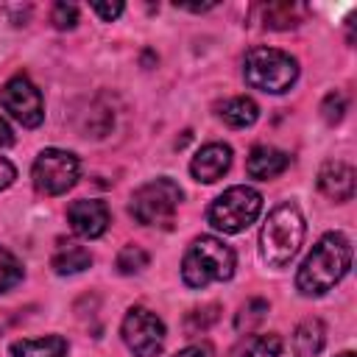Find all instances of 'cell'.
Here are the masks:
<instances>
[{"instance_id":"6da1fadb","label":"cell","mask_w":357,"mask_h":357,"mask_svg":"<svg viewBox=\"0 0 357 357\" xmlns=\"http://www.w3.org/2000/svg\"><path fill=\"white\" fill-rule=\"evenodd\" d=\"M351 268V243L343 231H326L296 273V287L301 296L329 293Z\"/></svg>"},{"instance_id":"7a4b0ae2","label":"cell","mask_w":357,"mask_h":357,"mask_svg":"<svg viewBox=\"0 0 357 357\" xmlns=\"http://www.w3.org/2000/svg\"><path fill=\"white\" fill-rule=\"evenodd\" d=\"M304 215L296 204L284 201L271 209L259 231V257L268 268H287L304 243Z\"/></svg>"},{"instance_id":"3957f363","label":"cell","mask_w":357,"mask_h":357,"mask_svg":"<svg viewBox=\"0 0 357 357\" xmlns=\"http://www.w3.org/2000/svg\"><path fill=\"white\" fill-rule=\"evenodd\" d=\"M237 257L234 251L209 234H201L190 243L181 259V279L187 287H206L209 282H229L234 276Z\"/></svg>"},{"instance_id":"277c9868","label":"cell","mask_w":357,"mask_h":357,"mask_svg":"<svg viewBox=\"0 0 357 357\" xmlns=\"http://www.w3.org/2000/svg\"><path fill=\"white\" fill-rule=\"evenodd\" d=\"M243 78L251 89L282 95L298 78V61L279 47H251L243 59Z\"/></svg>"},{"instance_id":"5b68a950","label":"cell","mask_w":357,"mask_h":357,"mask_svg":"<svg viewBox=\"0 0 357 357\" xmlns=\"http://www.w3.org/2000/svg\"><path fill=\"white\" fill-rule=\"evenodd\" d=\"M259 209H262V195L254 187L234 184L209 204L206 220L223 234H240L257 220Z\"/></svg>"},{"instance_id":"8992f818","label":"cell","mask_w":357,"mask_h":357,"mask_svg":"<svg viewBox=\"0 0 357 357\" xmlns=\"http://www.w3.org/2000/svg\"><path fill=\"white\" fill-rule=\"evenodd\" d=\"M178 204H181V187L173 178L159 176V178L142 184L131 195L128 212L142 226H162V229H167L173 223L176 212H178Z\"/></svg>"},{"instance_id":"52a82bcc","label":"cell","mask_w":357,"mask_h":357,"mask_svg":"<svg viewBox=\"0 0 357 357\" xmlns=\"http://www.w3.org/2000/svg\"><path fill=\"white\" fill-rule=\"evenodd\" d=\"M78 173H81V162L75 153L61 148H45L33 162L31 178L42 195H64L78 181Z\"/></svg>"},{"instance_id":"ba28073f","label":"cell","mask_w":357,"mask_h":357,"mask_svg":"<svg viewBox=\"0 0 357 357\" xmlns=\"http://www.w3.org/2000/svg\"><path fill=\"white\" fill-rule=\"evenodd\" d=\"M120 335L134 357H159L165 349V324L148 307H131L123 318Z\"/></svg>"},{"instance_id":"9c48e42d","label":"cell","mask_w":357,"mask_h":357,"mask_svg":"<svg viewBox=\"0 0 357 357\" xmlns=\"http://www.w3.org/2000/svg\"><path fill=\"white\" fill-rule=\"evenodd\" d=\"M0 106L25 128H36L45 120V103L42 92L28 75H14L0 86Z\"/></svg>"},{"instance_id":"30bf717a","label":"cell","mask_w":357,"mask_h":357,"mask_svg":"<svg viewBox=\"0 0 357 357\" xmlns=\"http://www.w3.org/2000/svg\"><path fill=\"white\" fill-rule=\"evenodd\" d=\"M109 206L98 198H81L67 206V223L78 237L95 240L109 229Z\"/></svg>"},{"instance_id":"8fae6325","label":"cell","mask_w":357,"mask_h":357,"mask_svg":"<svg viewBox=\"0 0 357 357\" xmlns=\"http://www.w3.org/2000/svg\"><path fill=\"white\" fill-rule=\"evenodd\" d=\"M231 167V148L226 142H209L204 145L192 162H190V173L195 181H204V184H212L218 178H223Z\"/></svg>"},{"instance_id":"7c38bea8","label":"cell","mask_w":357,"mask_h":357,"mask_svg":"<svg viewBox=\"0 0 357 357\" xmlns=\"http://www.w3.org/2000/svg\"><path fill=\"white\" fill-rule=\"evenodd\" d=\"M318 190L326 198L337 201V204L351 201V195H354V167L340 162V159H329L318 170Z\"/></svg>"},{"instance_id":"4fadbf2b","label":"cell","mask_w":357,"mask_h":357,"mask_svg":"<svg viewBox=\"0 0 357 357\" xmlns=\"http://www.w3.org/2000/svg\"><path fill=\"white\" fill-rule=\"evenodd\" d=\"M287 167H290V156L273 145H257V148H251V153L245 159V173L251 178H259V181L276 178Z\"/></svg>"},{"instance_id":"5bb4252c","label":"cell","mask_w":357,"mask_h":357,"mask_svg":"<svg viewBox=\"0 0 357 357\" xmlns=\"http://www.w3.org/2000/svg\"><path fill=\"white\" fill-rule=\"evenodd\" d=\"M326 343V326L321 318H307L293 332V351L296 357H315Z\"/></svg>"},{"instance_id":"9a60e30c","label":"cell","mask_w":357,"mask_h":357,"mask_svg":"<svg viewBox=\"0 0 357 357\" xmlns=\"http://www.w3.org/2000/svg\"><path fill=\"white\" fill-rule=\"evenodd\" d=\"M67 340L61 335H45V337H25L11 343V357H64Z\"/></svg>"},{"instance_id":"2e32d148","label":"cell","mask_w":357,"mask_h":357,"mask_svg":"<svg viewBox=\"0 0 357 357\" xmlns=\"http://www.w3.org/2000/svg\"><path fill=\"white\" fill-rule=\"evenodd\" d=\"M254 14H259L262 28L268 31H287V28H296L301 20L296 3H262V6H254Z\"/></svg>"},{"instance_id":"e0dca14e","label":"cell","mask_w":357,"mask_h":357,"mask_svg":"<svg viewBox=\"0 0 357 357\" xmlns=\"http://www.w3.org/2000/svg\"><path fill=\"white\" fill-rule=\"evenodd\" d=\"M218 114L223 123H229L231 128H245V126H254L257 117H259V106L254 103V98L248 95H237V98H229L218 106Z\"/></svg>"},{"instance_id":"ac0fdd59","label":"cell","mask_w":357,"mask_h":357,"mask_svg":"<svg viewBox=\"0 0 357 357\" xmlns=\"http://www.w3.org/2000/svg\"><path fill=\"white\" fill-rule=\"evenodd\" d=\"M50 265H53V271L59 276H73V273H81V271H86L92 265V254L78 243H67L53 254Z\"/></svg>"},{"instance_id":"d6986e66","label":"cell","mask_w":357,"mask_h":357,"mask_svg":"<svg viewBox=\"0 0 357 357\" xmlns=\"http://www.w3.org/2000/svg\"><path fill=\"white\" fill-rule=\"evenodd\" d=\"M148 262H151V257H148V251L142 248V245H123L120 248V254H117V271L123 273V276H131V273H139L142 268H148Z\"/></svg>"},{"instance_id":"ffe728a7","label":"cell","mask_w":357,"mask_h":357,"mask_svg":"<svg viewBox=\"0 0 357 357\" xmlns=\"http://www.w3.org/2000/svg\"><path fill=\"white\" fill-rule=\"evenodd\" d=\"M268 315V301L265 298H251L245 307H240V312L234 315V329L237 332H251L262 318Z\"/></svg>"},{"instance_id":"44dd1931","label":"cell","mask_w":357,"mask_h":357,"mask_svg":"<svg viewBox=\"0 0 357 357\" xmlns=\"http://www.w3.org/2000/svg\"><path fill=\"white\" fill-rule=\"evenodd\" d=\"M218 318H220V307H218V304H206V307L190 310V312H187V318H184V332H187V335L206 332Z\"/></svg>"},{"instance_id":"7402d4cb","label":"cell","mask_w":357,"mask_h":357,"mask_svg":"<svg viewBox=\"0 0 357 357\" xmlns=\"http://www.w3.org/2000/svg\"><path fill=\"white\" fill-rule=\"evenodd\" d=\"M22 282V262L0 245V293H8Z\"/></svg>"},{"instance_id":"603a6c76","label":"cell","mask_w":357,"mask_h":357,"mask_svg":"<svg viewBox=\"0 0 357 357\" xmlns=\"http://www.w3.org/2000/svg\"><path fill=\"white\" fill-rule=\"evenodd\" d=\"M282 354V337L279 335H257L243 357H279Z\"/></svg>"},{"instance_id":"cb8c5ba5","label":"cell","mask_w":357,"mask_h":357,"mask_svg":"<svg viewBox=\"0 0 357 357\" xmlns=\"http://www.w3.org/2000/svg\"><path fill=\"white\" fill-rule=\"evenodd\" d=\"M321 114H324V120L329 123V126H335V123H340L343 120V114H346V98H343V92H329L326 98H324V103H321Z\"/></svg>"},{"instance_id":"d4e9b609","label":"cell","mask_w":357,"mask_h":357,"mask_svg":"<svg viewBox=\"0 0 357 357\" xmlns=\"http://www.w3.org/2000/svg\"><path fill=\"white\" fill-rule=\"evenodd\" d=\"M50 20H53V25L59 31H70L78 22V6H73V3H56L53 11H50Z\"/></svg>"},{"instance_id":"484cf974","label":"cell","mask_w":357,"mask_h":357,"mask_svg":"<svg viewBox=\"0 0 357 357\" xmlns=\"http://www.w3.org/2000/svg\"><path fill=\"white\" fill-rule=\"evenodd\" d=\"M123 3H92V11L103 20V22H112V20H117L120 14H123Z\"/></svg>"},{"instance_id":"4316f807","label":"cell","mask_w":357,"mask_h":357,"mask_svg":"<svg viewBox=\"0 0 357 357\" xmlns=\"http://www.w3.org/2000/svg\"><path fill=\"white\" fill-rule=\"evenodd\" d=\"M173 357H215V351H212V346H209V343H192V346H187V349L176 351Z\"/></svg>"},{"instance_id":"83f0119b","label":"cell","mask_w":357,"mask_h":357,"mask_svg":"<svg viewBox=\"0 0 357 357\" xmlns=\"http://www.w3.org/2000/svg\"><path fill=\"white\" fill-rule=\"evenodd\" d=\"M14 178H17V170H14V165H11L6 156H0V190L11 187V184H14Z\"/></svg>"},{"instance_id":"f1b7e54d","label":"cell","mask_w":357,"mask_h":357,"mask_svg":"<svg viewBox=\"0 0 357 357\" xmlns=\"http://www.w3.org/2000/svg\"><path fill=\"white\" fill-rule=\"evenodd\" d=\"M8 145H14V131H11V126L0 117V148H8Z\"/></svg>"},{"instance_id":"f546056e","label":"cell","mask_w":357,"mask_h":357,"mask_svg":"<svg viewBox=\"0 0 357 357\" xmlns=\"http://www.w3.org/2000/svg\"><path fill=\"white\" fill-rule=\"evenodd\" d=\"M337 357H354V354H351V351H343V354H337Z\"/></svg>"}]
</instances>
